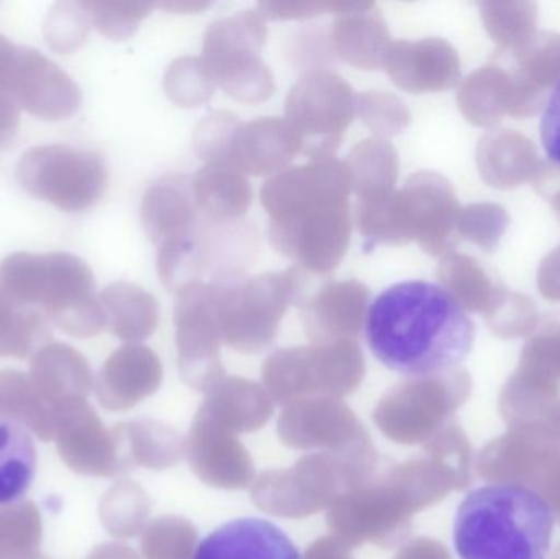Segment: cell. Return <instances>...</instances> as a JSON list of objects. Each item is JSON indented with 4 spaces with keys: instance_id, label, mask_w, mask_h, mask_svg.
Segmentation results:
<instances>
[{
    "instance_id": "obj_1",
    "label": "cell",
    "mask_w": 560,
    "mask_h": 559,
    "mask_svg": "<svg viewBox=\"0 0 560 559\" xmlns=\"http://www.w3.org/2000/svg\"><path fill=\"white\" fill-rule=\"evenodd\" d=\"M476 324L451 289L405 281L377 295L365 318V340L394 373L428 377L459 366L476 343Z\"/></svg>"
},
{
    "instance_id": "obj_2",
    "label": "cell",
    "mask_w": 560,
    "mask_h": 559,
    "mask_svg": "<svg viewBox=\"0 0 560 559\" xmlns=\"http://www.w3.org/2000/svg\"><path fill=\"white\" fill-rule=\"evenodd\" d=\"M351 190L346 164L336 156L313 158L272 174L261 202L276 252L315 275L335 271L351 240Z\"/></svg>"
},
{
    "instance_id": "obj_3",
    "label": "cell",
    "mask_w": 560,
    "mask_h": 559,
    "mask_svg": "<svg viewBox=\"0 0 560 559\" xmlns=\"http://www.w3.org/2000/svg\"><path fill=\"white\" fill-rule=\"evenodd\" d=\"M555 512L522 485L474 489L454 521V548L460 559H546L551 550Z\"/></svg>"
},
{
    "instance_id": "obj_4",
    "label": "cell",
    "mask_w": 560,
    "mask_h": 559,
    "mask_svg": "<svg viewBox=\"0 0 560 559\" xmlns=\"http://www.w3.org/2000/svg\"><path fill=\"white\" fill-rule=\"evenodd\" d=\"M0 295L16 307L39 305L71 337H94L105 325L88 263L71 253H13L0 263Z\"/></svg>"
},
{
    "instance_id": "obj_5",
    "label": "cell",
    "mask_w": 560,
    "mask_h": 559,
    "mask_svg": "<svg viewBox=\"0 0 560 559\" xmlns=\"http://www.w3.org/2000/svg\"><path fill=\"white\" fill-rule=\"evenodd\" d=\"M266 39L268 26L258 10L233 13L207 30L203 65L215 84L236 101L255 104L275 92V75L261 58Z\"/></svg>"
},
{
    "instance_id": "obj_6",
    "label": "cell",
    "mask_w": 560,
    "mask_h": 559,
    "mask_svg": "<svg viewBox=\"0 0 560 559\" xmlns=\"http://www.w3.org/2000/svg\"><path fill=\"white\" fill-rule=\"evenodd\" d=\"M20 186L65 212L92 209L107 189V167L94 151L42 144L22 154L15 167Z\"/></svg>"
},
{
    "instance_id": "obj_7",
    "label": "cell",
    "mask_w": 560,
    "mask_h": 559,
    "mask_svg": "<svg viewBox=\"0 0 560 559\" xmlns=\"http://www.w3.org/2000/svg\"><path fill=\"white\" fill-rule=\"evenodd\" d=\"M354 115V91L331 71L306 72L287 95L285 120L299 135L302 153L310 160L335 156Z\"/></svg>"
},
{
    "instance_id": "obj_8",
    "label": "cell",
    "mask_w": 560,
    "mask_h": 559,
    "mask_svg": "<svg viewBox=\"0 0 560 559\" xmlns=\"http://www.w3.org/2000/svg\"><path fill=\"white\" fill-rule=\"evenodd\" d=\"M300 291L299 268L265 272L236 284L220 286V324L233 340H266L275 334L280 318Z\"/></svg>"
},
{
    "instance_id": "obj_9",
    "label": "cell",
    "mask_w": 560,
    "mask_h": 559,
    "mask_svg": "<svg viewBox=\"0 0 560 559\" xmlns=\"http://www.w3.org/2000/svg\"><path fill=\"white\" fill-rule=\"evenodd\" d=\"M10 92L20 107L42 120H62L81 107L74 79L33 48H19Z\"/></svg>"
},
{
    "instance_id": "obj_10",
    "label": "cell",
    "mask_w": 560,
    "mask_h": 559,
    "mask_svg": "<svg viewBox=\"0 0 560 559\" xmlns=\"http://www.w3.org/2000/svg\"><path fill=\"white\" fill-rule=\"evenodd\" d=\"M192 559H303L292 538L262 517L233 519L197 545Z\"/></svg>"
},
{
    "instance_id": "obj_11",
    "label": "cell",
    "mask_w": 560,
    "mask_h": 559,
    "mask_svg": "<svg viewBox=\"0 0 560 559\" xmlns=\"http://www.w3.org/2000/svg\"><path fill=\"white\" fill-rule=\"evenodd\" d=\"M299 153L302 141L285 118L261 117L238 125L229 161L245 174L266 176L282 171Z\"/></svg>"
},
{
    "instance_id": "obj_12",
    "label": "cell",
    "mask_w": 560,
    "mask_h": 559,
    "mask_svg": "<svg viewBox=\"0 0 560 559\" xmlns=\"http://www.w3.org/2000/svg\"><path fill=\"white\" fill-rule=\"evenodd\" d=\"M332 48L339 58L358 69L384 68L392 36L374 2L339 13L332 25Z\"/></svg>"
},
{
    "instance_id": "obj_13",
    "label": "cell",
    "mask_w": 560,
    "mask_h": 559,
    "mask_svg": "<svg viewBox=\"0 0 560 559\" xmlns=\"http://www.w3.org/2000/svg\"><path fill=\"white\" fill-rule=\"evenodd\" d=\"M197 203L192 187L184 177H164L144 193L141 222L158 246L194 232Z\"/></svg>"
},
{
    "instance_id": "obj_14",
    "label": "cell",
    "mask_w": 560,
    "mask_h": 559,
    "mask_svg": "<svg viewBox=\"0 0 560 559\" xmlns=\"http://www.w3.org/2000/svg\"><path fill=\"white\" fill-rule=\"evenodd\" d=\"M197 207L213 222L226 223L248 212L253 200L252 184L243 171L229 161H215L200 167L194 177Z\"/></svg>"
},
{
    "instance_id": "obj_15",
    "label": "cell",
    "mask_w": 560,
    "mask_h": 559,
    "mask_svg": "<svg viewBox=\"0 0 560 559\" xmlns=\"http://www.w3.org/2000/svg\"><path fill=\"white\" fill-rule=\"evenodd\" d=\"M32 383L42 399L52 409L71 403L74 394L88 387V363L69 345H45L33 357Z\"/></svg>"
},
{
    "instance_id": "obj_16",
    "label": "cell",
    "mask_w": 560,
    "mask_h": 559,
    "mask_svg": "<svg viewBox=\"0 0 560 559\" xmlns=\"http://www.w3.org/2000/svg\"><path fill=\"white\" fill-rule=\"evenodd\" d=\"M35 442L28 427L0 416V508L19 504L36 475Z\"/></svg>"
},
{
    "instance_id": "obj_17",
    "label": "cell",
    "mask_w": 560,
    "mask_h": 559,
    "mask_svg": "<svg viewBox=\"0 0 560 559\" xmlns=\"http://www.w3.org/2000/svg\"><path fill=\"white\" fill-rule=\"evenodd\" d=\"M371 292L355 279L329 282L306 304L313 327L326 331L358 334L368 318Z\"/></svg>"
},
{
    "instance_id": "obj_18",
    "label": "cell",
    "mask_w": 560,
    "mask_h": 559,
    "mask_svg": "<svg viewBox=\"0 0 560 559\" xmlns=\"http://www.w3.org/2000/svg\"><path fill=\"white\" fill-rule=\"evenodd\" d=\"M345 164L359 200L394 193L398 156L390 141L384 138L362 140L349 151Z\"/></svg>"
},
{
    "instance_id": "obj_19",
    "label": "cell",
    "mask_w": 560,
    "mask_h": 559,
    "mask_svg": "<svg viewBox=\"0 0 560 559\" xmlns=\"http://www.w3.org/2000/svg\"><path fill=\"white\" fill-rule=\"evenodd\" d=\"M105 318L120 338H143L156 327L160 304L154 295L131 282H112L101 295Z\"/></svg>"
},
{
    "instance_id": "obj_20",
    "label": "cell",
    "mask_w": 560,
    "mask_h": 559,
    "mask_svg": "<svg viewBox=\"0 0 560 559\" xmlns=\"http://www.w3.org/2000/svg\"><path fill=\"white\" fill-rule=\"evenodd\" d=\"M447 58L433 43H392L384 69L398 88L421 92L446 78Z\"/></svg>"
},
{
    "instance_id": "obj_21",
    "label": "cell",
    "mask_w": 560,
    "mask_h": 559,
    "mask_svg": "<svg viewBox=\"0 0 560 559\" xmlns=\"http://www.w3.org/2000/svg\"><path fill=\"white\" fill-rule=\"evenodd\" d=\"M0 416L19 420L32 429L43 442L55 439L52 409L20 371H0Z\"/></svg>"
},
{
    "instance_id": "obj_22",
    "label": "cell",
    "mask_w": 560,
    "mask_h": 559,
    "mask_svg": "<svg viewBox=\"0 0 560 559\" xmlns=\"http://www.w3.org/2000/svg\"><path fill=\"white\" fill-rule=\"evenodd\" d=\"M48 340V325L38 312L16 307L0 295V358H25Z\"/></svg>"
},
{
    "instance_id": "obj_23",
    "label": "cell",
    "mask_w": 560,
    "mask_h": 559,
    "mask_svg": "<svg viewBox=\"0 0 560 559\" xmlns=\"http://www.w3.org/2000/svg\"><path fill=\"white\" fill-rule=\"evenodd\" d=\"M42 522L32 502L0 508V559H39Z\"/></svg>"
},
{
    "instance_id": "obj_24",
    "label": "cell",
    "mask_w": 560,
    "mask_h": 559,
    "mask_svg": "<svg viewBox=\"0 0 560 559\" xmlns=\"http://www.w3.org/2000/svg\"><path fill=\"white\" fill-rule=\"evenodd\" d=\"M215 81L202 58L184 56L176 59L164 75V91L167 97L184 108L207 104L215 92Z\"/></svg>"
},
{
    "instance_id": "obj_25",
    "label": "cell",
    "mask_w": 560,
    "mask_h": 559,
    "mask_svg": "<svg viewBox=\"0 0 560 559\" xmlns=\"http://www.w3.org/2000/svg\"><path fill=\"white\" fill-rule=\"evenodd\" d=\"M81 3L92 25L115 42L130 38L154 7V3L130 0H88Z\"/></svg>"
},
{
    "instance_id": "obj_26",
    "label": "cell",
    "mask_w": 560,
    "mask_h": 559,
    "mask_svg": "<svg viewBox=\"0 0 560 559\" xmlns=\"http://www.w3.org/2000/svg\"><path fill=\"white\" fill-rule=\"evenodd\" d=\"M91 25L81 2H58L49 9L43 32L49 48L69 55L85 42Z\"/></svg>"
},
{
    "instance_id": "obj_27",
    "label": "cell",
    "mask_w": 560,
    "mask_h": 559,
    "mask_svg": "<svg viewBox=\"0 0 560 559\" xmlns=\"http://www.w3.org/2000/svg\"><path fill=\"white\" fill-rule=\"evenodd\" d=\"M355 114L377 138L400 133L408 125L407 107L390 92L365 91L355 95Z\"/></svg>"
},
{
    "instance_id": "obj_28",
    "label": "cell",
    "mask_w": 560,
    "mask_h": 559,
    "mask_svg": "<svg viewBox=\"0 0 560 559\" xmlns=\"http://www.w3.org/2000/svg\"><path fill=\"white\" fill-rule=\"evenodd\" d=\"M240 124V118L226 110L213 112L203 118L194 131L197 154L207 163L229 161L230 144Z\"/></svg>"
},
{
    "instance_id": "obj_29",
    "label": "cell",
    "mask_w": 560,
    "mask_h": 559,
    "mask_svg": "<svg viewBox=\"0 0 560 559\" xmlns=\"http://www.w3.org/2000/svg\"><path fill=\"white\" fill-rule=\"evenodd\" d=\"M364 2H261L258 12L266 20H300L310 16L323 15V13H345L359 9Z\"/></svg>"
},
{
    "instance_id": "obj_30",
    "label": "cell",
    "mask_w": 560,
    "mask_h": 559,
    "mask_svg": "<svg viewBox=\"0 0 560 559\" xmlns=\"http://www.w3.org/2000/svg\"><path fill=\"white\" fill-rule=\"evenodd\" d=\"M539 130L546 156L560 166V81L542 112Z\"/></svg>"
},
{
    "instance_id": "obj_31",
    "label": "cell",
    "mask_w": 560,
    "mask_h": 559,
    "mask_svg": "<svg viewBox=\"0 0 560 559\" xmlns=\"http://www.w3.org/2000/svg\"><path fill=\"white\" fill-rule=\"evenodd\" d=\"M20 108L9 91H0V148H5L19 133Z\"/></svg>"
},
{
    "instance_id": "obj_32",
    "label": "cell",
    "mask_w": 560,
    "mask_h": 559,
    "mask_svg": "<svg viewBox=\"0 0 560 559\" xmlns=\"http://www.w3.org/2000/svg\"><path fill=\"white\" fill-rule=\"evenodd\" d=\"M16 56H19V46L13 45L7 36L0 33V91L10 92V82H12Z\"/></svg>"
},
{
    "instance_id": "obj_33",
    "label": "cell",
    "mask_w": 560,
    "mask_h": 559,
    "mask_svg": "<svg viewBox=\"0 0 560 559\" xmlns=\"http://www.w3.org/2000/svg\"><path fill=\"white\" fill-rule=\"evenodd\" d=\"M210 5L212 3L187 2V0H171V2L156 3V7L171 13H199L202 10L209 9Z\"/></svg>"
}]
</instances>
